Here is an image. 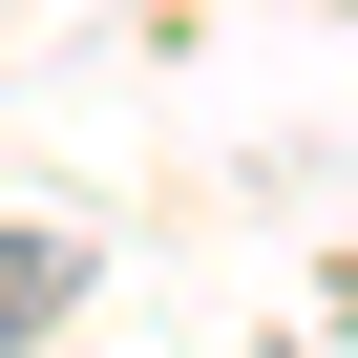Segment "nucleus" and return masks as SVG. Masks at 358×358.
<instances>
[{
    "mask_svg": "<svg viewBox=\"0 0 358 358\" xmlns=\"http://www.w3.org/2000/svg\"><path fill=\"white\" fill-rule=\"evenodd\" d=\"M43 316H64V232H0V358H22Z\"/></svg>",
    "mask_w": 358,
    "mask_h": 358,
    "instance_id": "obj_1",
    "label": "nucleus"
}]
</instances>
